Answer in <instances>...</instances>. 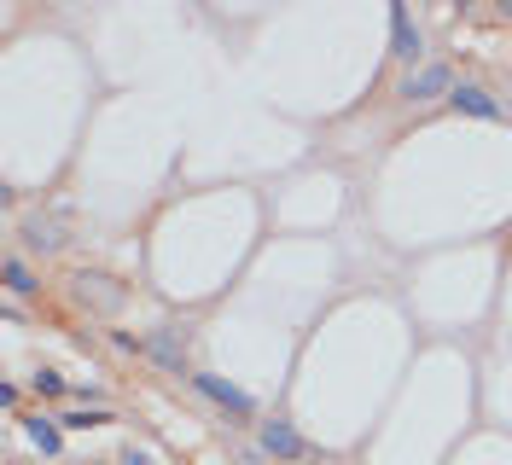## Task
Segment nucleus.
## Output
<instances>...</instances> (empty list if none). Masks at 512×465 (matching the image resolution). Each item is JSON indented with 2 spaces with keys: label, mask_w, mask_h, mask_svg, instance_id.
Masks as SVG:
<instances>
[{
  "label": "nucleus",
  "mask_w": 512,
  "mask_h": 465,
  "mask_svg": "<svg viewBox=\"0 0 512 465\" xmlns=\"http://www.w3.org/2000/svg\"><path fill=\"white\" fill-rule=\"evenodd\" d=\"M64 425H76V431H88V425H105V413H70Z\"/></svg>",
  "instance_id": "11"
},
{
  "label": "nucleus",
  "mask_w": 512,
  "mask_h": 465,
  "mask_svg": "<svg viewBox=\"0 0 512 465\" xmlns=\"http://www.w3.org/2000/svg\"><path fill=\"white\" fill-rule=\"evenodd\" d=\"M262 454H274V460H303V436L291 419H268L262 425Z\"/></svg>",
  "instance_id": "3"
},
{
  "label": "nucleus",
  "mask_w": 512,
  "mask_h": 465,
  "mask_svg": "<svg viewBox=\"0 0 512 465\" xmlns=\"http://www.w3.org/2000/svg\"><path fill=\"white\" fill-rule=\"evenodd\" d=\"M437 93H454V82H448L443 64H419V70H408L402 76V88H396V99H408V105H419V99H437Z\"/></svg>",
  "instance_id": "2"
},
{
  "label": "nucleus",
  "mask_w": 512,
  "mask_h": 465,
  "mask_svg": "<svg viewBox=\"0 0 512 465\" xmlns=\"http://www.w3.org/2000/svg\"><path fill=\"white\" fill-rule=\"evenodd\" d=\"M35 396H64V378L53 367H41L35 372Z\"/></svg>",
  "instance_id": "10"
},
{
  "label": "nucleus",
  "mask_w": 512,
  "mask_h": 465,
  "mask_svg": "<svg viewBox=\"0 0 512 465\" xmlns=\"http://www.w3.org/2000/svg\"><path fill=\"white\" fill-rule=\"evenodd\" d=\"M390 30H396V59H402V64H414L419 53H425V35L414 30V18H408V12H402V6H396V12H390Z\"/></svg>",
  "instance_id": "6"
},
{
  "label": "nucleus",
  "mask_w": 512,
  "mask_h": 465,
  "mask_svg": "<svg viewBox=\"0 0 512 465\" xmlns=\"http://www.w3.org/2000/svg\"><path fill=\"white\" fill-rule=\"evenodd\" d=\"M192 384H198V390H204V396H210L216 407L239 413V419H251V413H256V402L245 396V390H239V384H233V378H222V372H192Z\"/></svg>",
  "instance_id": "1"
},
{
  "label": "nucleus",
  "mask_w": 512,
  "mask_h": 465,
  "mask_svg": "<svg viewBox=\"0 0 512 465\" xmlns=\"http://www.w3.org/2000/svg\"><path fill=\"white\" fill-rule=\"evenodd\" d=\"M448 105H454V111H466V117H501V105H495L478 82H460V88L448 93Z\"/></svg>",
  "instance_id": "5"
},
{
  "label": "nucleus",
  "mask_w": 512,
  "mask_h": 465,
  "mask_svg": "<svg viewBox=\"0 0 512 465\" xmlns=\"http://www.w3.org/2000/svg\"><path fill=\"white\" fill-rule=\"evenodd\" d=\"M6 291H12V297H30L35 291V274H30L24 256H6Z\"/></svg>",
  "instance_id": "9"
},
{
  "label": "nucleus",
  "mask_w": 512,
  "mask_h": 465,
  "mask_svg": "<svg viewBox=\"0 0 512 465\" xmlns=\"http://www.w3.org/2000/svg\"><path fill=\"white\" fill-rule=\"evenodd\" d=\"M24 245H30V250H41V256H53V250L64 245L59 221H53V216H30V221H24Z\"/></svg>",
  "instance_id": "7"
},
{
  "label": "nucleus",
  "mask_w": 512,
  "mask_h": 465,
  "mask_svg": "<svg viewBox=\"0 0 512 465\" xmlns=\"http://www.w3.org/2000/svg\"><path fill=\"white\" fill-rule=\"evenodd\" d=\"M24 436H30V442L41 448V454H59V448H64L59 419H47V413H30V419H24Z\"/></svg>",
  "instance_id": "8"
},
{
  "label": "nucleus",
  "mask_w": 512,
  "mask_h": 465,
  "mask_svg": "<svg viewBox=\"0 0 512 465\" xmlns=\"http://www.w3.org/2000/svg\"><path fill=\"white\" fill-rule=\"evenodd\" d=\"M146 355L158 361V367H169V372H181V361H187V338L175 332V326H158L152 338H146Z\"/></svg>",
  "instance_id": "4"
}]
</instances>
